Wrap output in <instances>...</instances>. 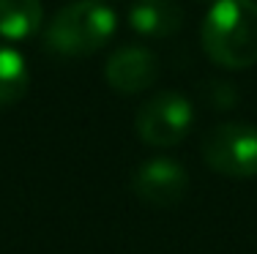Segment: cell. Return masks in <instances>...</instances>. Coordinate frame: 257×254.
I'll use <instances>...</instances> for the list:
<instances>
[{
  "label": "cell",
  "mask_w": 257,
  "mask_h": 254,
  "mask_svg": "<svg viewBox=\"0 0 257 254\" xmlns=\"http://www.w3.org/2000/svg\"><path fill=\"white\" fill-rule=\"evenodd\" d=\"M205 55L222 69L257 63V0H216L200 30Z\"/></svg>",
  "instance_id": "1"
},
{
  "label": "cell",
  "mask_w": 257,
  "mask_h": 254,
  "mask_svg": "<svg viewBox=\"0 0 257 254\" xmlns=\"http://www.w3.org/2000/svg\"><path fill=\"white\" fill-rule=\"evenodd\" d=\"M118 20L104 0H74L58 9L44 30V44L60 58H85L112 39Z\"/></svg>",
  "instance_id": "2"
},
{
  "label": "cell",
  "mask_w": 257,
  "mask_h": 254,
  "mask_svg": "<svg viewBox=\"0 0 257 254\" xmlns=\"http://www.w3.org/2000/svg\"><path fill=\"white\" fill-rule=\"evenodd\" d=\"M203 159L213 172L224 178H254L257 175V126L219 123L203 137Z\"/></svg>",
  "instance_id": "3"
},
{
  "label": "cell",
  "mask_w": 257,
  "mask_h": 254,
  "mask_svg": "<svg viewBox=\"0 0 257 254\" xmlns=\"http://www.w3.org/2000/svg\"><path fill=\"white\" fill-rule=\"evenodd\" d=\"M194 123L192 101L178 90H162L154 93L148 101H143L134 118L140 140L154 148H173L186 140Z\"/></svg>",
  "instance_id": "4"
},
{
  "label": "cell",
  "mask_w": 257,
  "mask_h": 254,
  "mask_svg": "<svg viewBox=\"0 0 257 254\" xmlns=\"http://www.w3.org/2000/svg\"><path fill=\"white\" fill-rule=\"evenodd\" d=\"M132 191L151 208H173L189 191V172L167 156L148 159L132 175Z\"/></svg>",
  "instance_id": "5"
},
{
  "label": "cell",
  "mask_w": 257,
  "mask_h": 254,
  "mask_svg": "<svg viewBox=\"0 0 257 254\" xmlns=\"http://www.w3.org/2000/svg\"><path fill=\"white\" fill-rule=\"evenodd\" d=\"M159 77V60L148 47L126 44L115 50L104 66V80L112 90L123 96H134L148 90Z\"/></svg>",
  "instance_id": "6"
},
{
  "label": "cell",
  "mask_w": 257,
  "mask_h": 254,
  "mask_svg": "<svg viewBox=\"0 0 257 254\" xmlns=\"http://www.w3.org/2000/svg\"><path fill=\"white\" fill-rule=\"evenodd\" d=\"M128 25L145 39H170L183 25V9L178 0H132Z\"/></svg>",
  "instance_id": "7"
},
{
  "label": "cell",
  "mask_w": 257,
  "mask_h": 254,
  "mask_svg": "<svg viewBox=\"0 0 257 254\" xmlns=\"http://www.w3.org/2000/svg\"><path fill=\"white\" fill-rule=\"evenodd\" d=\"M41 0H0V36L6 41H28L41 30Z\"/></svg>",
  "instance_id": "8"
},
{
  "label": "cell",
  "mask_w": 257,
  "mask_h": 254,
  "mask_svg": "<svg viewBox=\"0 0 257 254\" xmlns=\"http://www.w3.org/2000/svg\"><path fill=\"white\" fill-rule=\"evenodd\" d=\"M30 82V71L25 58L17 50L0 44V110H9L11 104L25 96Z\"/></svg>",
  "instance_id": "9"
},
{
  "label": "cell",
  "mask_w": 257,
  "mask_h": 254,
  "mask_svg": "<svg viewBox=\"0 0 257 254\" xmlns=\"http://www.w3.org/2000/svg\"><path fill=\"white\" fill-rule=\"evenodd\" d=\"M203 96H205L208 104L216 107V110H230L238 101V90L227 80H208L203 88Z\"/></svg>",
  "instance_id": "10"
},
{
  "label": "cell",
  "mask_w": 257,
  "mask_h": 254,
  "mask_svg": "<svg viewBox=\"0 0 257 254\" xmlns=\"http://www.w3.org/2000/svg\"><path fill=\"white\" fill-rule=\"evenodd\" d=\"M203 3H211V6H213V3H216V0H203Z\"/></svg>",
  "instance_id": "11"
}]
</instances>
